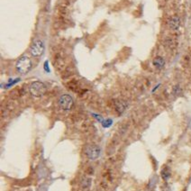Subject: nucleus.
<instances>
[{
	"label": "nucleus",
	"mask_w": 191,
	"mask_h": 191,
	"mask_svg": "<svg viewBox=\"0 0 191 191\" xmlns=\"http://www.w3.org/2000/svg\"><path fill=\"white\" fill-rule=\"evenodd\" d=\"M17 71L20 74H27L32 68V61L26 55H24L17 61L16 65H15Z\"/></svg>",
	"instance_id": "obj_1"
},
{
	"label": "nucleus",
	"mask_w": 191,
	"mask_h": 191,
	"mask_svg": "<svg viewBox=\"0 0 191 191\" xmlns=\"http://www.w3.org/2000/svg\"><path fill=\"white\" fill-rule=\"evenodd\" d=\"M29 91L34 97H41L46 92L45 85L41 81H34L30 85Z\"/></svg>",
	"instance_id": "obj_2"
},
{
	"label": "nucleus",
	"mask_w": 191,
	"mask_h": 191,
	"mask_svg": "<svg viewBox=\"0 0 191 191\" xmlns=\"http://www.w3.org/2000/svg\"><path fill=\"white\" fill-rule=\"evenodd\" d=\"M100 153H101L100 147L96 144L88 145L86 150H85V154H86V156L92 161H95V160H97V159H98L100 156Z\"/></svg>",
	"instance_id": "obj_3"
},
{
	"label": "nucleus",
	"mask_w": 191,
	"mask_h": 191,
	"mask_svg": "<svg viewBox=\"0 0 191 191\" xmlns=\"http://www.w3.org/2000/svg\"><path fill=\"white\" fill-rule=\"evenodd\" d=\"M59 105L60 107L64 110V111H68L70 110L73 107V99L71 96L64 94L59 98Z\"/></svg>",
	"instance_id": "obj_4"
},
{
	"label": "nucleus",
	"mask_w": 191,
	"mask_h": 191,
	"mask_svg": "<svg viewBox=\"0 0 191 191\" xmlns=\"http://www.w3.org/2000/svg\"><path fill=\"white\" fill-rule=\"evenodd\" d=\"M44 51L43 42L41 40H36L31 47V54L34 57H40Z\"/></svg>",
	"instance_id": "obj_5"
},
{
	"label": "nucleus",
	"mask_w": 191,
	"mask_h": 191,
	"mask_svg": "<svg viewBox=\"0 0 191 191\" xmlns=\"http://www.w3.org/2000/svg\"><path fill=\"white\" fill-rule=\"evenodd\" d=\"M54 65L57 70H62L63 68L66 67V62H65L64 58L61 57V55H56L54 59Z\"/></svg>",
	"instance_id": "obj_6"
},
{
	"label": "nucleus",
	"mask_w": 191,
	"mask_h": 191,
	"mask_svg": "<svg viewBox=\"0 0 191 191\" xmlns=\"http://www.w3.org/2000/svg\"><path fill=\"white\" fill-rule=\"evenodd\" d=\"M169 25L171 29H178L180 25L179 18L177 16H173L169 20Z\"/></svg>",
	"instance_id": "obj_7"
},
{
	"label": "nucleus",
	"mask_w": 191,
	"mask_h": 191,
	"mask_svg": "<svg viewBox=\"0 0 191 191\" xmlns=\"http://www.w3.org/2000/svg\"><path fill=\"white\" fill-rule=\"evenodd\" d=\"M115 110L117 111V112L123 113L127 107V104L124 101H120V100H118V101L115 102Z\"/></svg>",
	"instance_id": "obj_8"
},
{
	"label": "nucleus",
	"mask_w": 191,
	"mask_h": 191,
	"mask_svg": "<svg viewBox=\"0 0 191 191\" xmlns=\"http://www.w3.org/2000/svg\"><path fill=\"white\" fill-rule=\"evenodd\" d=\"M153 65H154L157 68H161L165 65V61H164L163 58L158 56L153 60Z\"/></svg>",
	"instance_id": "obj_9"
},
{
	"label": "nucleus",
	"mask_w": 191,
	"mask_h": 191,
	"mask_svg": "<svg viewBox=\"0 0 191 191\" xmlns=\"http://www.w3.org/2000/svg\"><path fill=\"white\" fill-rule=\"evenodd\" d=\"M161 176H162V178L167 180L169 177H171V171H169V169L168 168H165L162 169L161 171Z\"/></svg>",
	"instance_id": "obj_10"
},
{
	"label": "nucleus",
	"mask_w": 191,
	"mask_h": 191,
	"mask_svg": "<svg viewBox=\"0 0 191 191\" xmlns=\"http://www.w3.org/2000/svg\"><path fill=\"white\" fill-rule=\"evenodd\" d=\"M43 68L46 70V72H50V68H49V62L48 61H45V63L43 64Z\"/></svg>",
	"instance_id": "obj_11"
},
{
	"label": "nucleus",
	"mask_w": 191,
	"mask_h": 191,
	"mask_svg": "<svg viewBox=\"0 0 191 191\" xmlns=\"http://www.w3.org/2000/svg\"><path fill=\"white\" fill-rule=\"evenodd\" d=\"M105 122H107V124H103L105 127H108L111 124H112V121H111V120H107Z\"/></svg>",
	"instance_id": "obj_12"
}]
</instances>
